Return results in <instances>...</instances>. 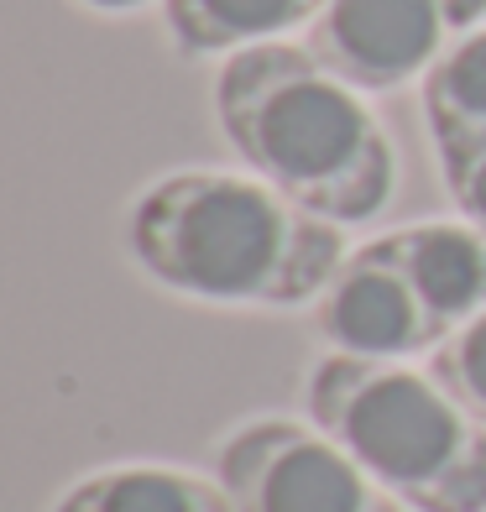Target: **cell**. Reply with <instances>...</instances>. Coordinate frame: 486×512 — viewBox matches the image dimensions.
<instances>
[{
    "label": "cell",
    "mask_w": 486,
    "mask_h": 512,
    "mask_svg": "<svg viewBox=\"0 0 486 512\" xmlns=\"http://www.w3.org/2000/svg\"><path fill=\"white\" fill-rule=\"evenodd\" d=\"M382 241L419 283L424 304L445 324V335L486 309V230L466 220H419L387 230Z\"/></svg>",
    "instance_id": "7"
},
{
    "label": "cell",
    "mask_w": 486,
    "mask_h": 512,
    "mask_svg": "<svg viewBox=\"0 0 486 512\" xmlns=\"http://www.w3.org/2000/svg\"><path fill=\"white\" fill-rule=\"evenodd\" d=\"M419 105L434 136V157H455L486 142V27L466 32L419 79Z\"/></svg>",
    "instance_id": "10"
},
{
    "label": "cell",
    "mask_w": 486,
    "mask_h": 512,
    "mask_svg": "<svg viewBox=\"0 0 486 512\" xmlns=\"http://www.w3.org/2000/svg\"><path fill=\"white\" fill-rule=\"evenodd\" d=\"M121 236L157 288L225 309L314 304L351 256L335 220L293 204L257 173L225 168L152 178L131 199Z\"/></svg>",
    "instance_id": "1"
},
{
    "label": "cell",
    "mask_w": 486,
    "mask_h": 512,
    "mask_svg": "<svg viewBox=\"0 0 486 512\" xmlns=\"http://www.w3.org/2000/svg\"><path fill=\"white\" fill-rule=\"evenodd\" d=\"M330 0H162V32L183 58H230L257 42L314 27Z\"/></svg>",
    "instance_id": "9"
},
{
    "label": "cell",
    "mask_w": 486,
    "mask_h": 512,
    "mask_svg": "<svg viewBox=\"0 0 486 512\" xmlns=\"http://www.w3.org/2000/svg\"><path fill=\"white\" fill-rule=\"evenodd\" d=\"M48 512H236L230 492L189 465H100L79 481H68Z\"/></svg>",
    "instance_id": "8"
},
{
    "label": "cell",
    "mask_w": 486,
    "mask_h": 512,
    "mask_svg": "<svg viewBox=\"0 0 486 512\" xmlns=\"http://www.w3.org/2000/svg\"><path fill=\"white\" fill-rule=\"evenodd\" d=\"M215 126L293 204L335 225H366L398 194V152L356 84L330 74L309 48L257 42L230 53L210 84Z\"/></svg>",
    "instance_id": "2"
},
{
    "label": "cell",
    "mask_w": 486,
    "mask_h": 512,
    "mask_svg": "<svg viewBox=\"0 0 486 512\" xmlns=\"http://www.w3.org/2000/svg\"><path fill=\"white\" fill-rule=\"evenodd\" d=\"M481 16L486 0H330L304 48L361 95H387L424 79Z\"/></svg>",
    "instance_id": "5"
},
{
    "label": "cell",
    "mask_w": 486,
    "mask_h": 512,
    "mask_svg": "<svg viewBox=\"0 0 486 512\" xmlns=\"http://www.w3.org/2000/svg\"><path fill=\"white\" fill-rule=\"evenodd\" d=\"M210 476L236 512H408L309 418L262 413L225 429Z\"/></svg>",
    "instance_id": "4"
},
{
    "label": "cell",
    "mask_w": 486,
    "mask_h": 512,
    "mask_svg": "<svg viewBox=\"0 0 486 512\" xmlns=\"http://www.w3.org/2000/svg\"><path fill=\"white\" fill-rule=\"evenodd\" d=\"M79 6H89V11H105V16H126V11H142V6H152V0H79Z\"/></svg>",
    "instance_id": "13"
},
{
    "label": "cell",
    "mask_w": 486,
    "mask_h": 512,
    "mask_svg": "<svg viewBox=\"0 0 486 512\" xmlns=\"http://www.w3.org/2000/svg\"><path fill=\"white\" fill-rule=\"evenodd\" d=\"M314 335L340 356L413 361L445 340V324L434 319L392 246L377 236L345 256L340 272L314 298Z\"/></svg>",
    "instance_id": "6"
},
{
    "label": "cell",
    "mask_w": 486,
    "mask_h": 512,
    "mask_svg": "<svg viewBox=\"0 0 486 512\" xmlns=\"http://www.w3.org/2000/svg\"><path fill=\"white\" fill-rule=\"evenodd\" d=\"M429 377L450 392L460 408H471L486 424V309L471 314L460 330L429 351Z\"/></svg>",
    "instance_id": "11"
},
{
    "label": "cell",
    "mask_w": 486,
    "mask_h": 512,
    "mask_svg": "<svg viewBox=\"0 0 486 512\" xmlns=\"http://www.w3.org/2000/svg\"><path fill=\"white\" fill-rule=\"evenodd\" d=\"M439 178H445V194L455 204V215L486 230V142L471 152H455V157H439Z\"/></svg>",
    "instance_id": "12"
},
{
    "label": "cell",
    "mask_w": 486,
    "mask_h": 512,
    "mask_svg": "<svg viewBox=\"0 0 486 512\" xmlns=\"http://www.w3.org/2000/svg\"><path fill=\"white\" fill-rule=\"evenodd\" d=\"M304 413L408 512H486V424L413 361L324 351Z\"/></svg>",
    "instance_id": "3"
}]
</instances>
